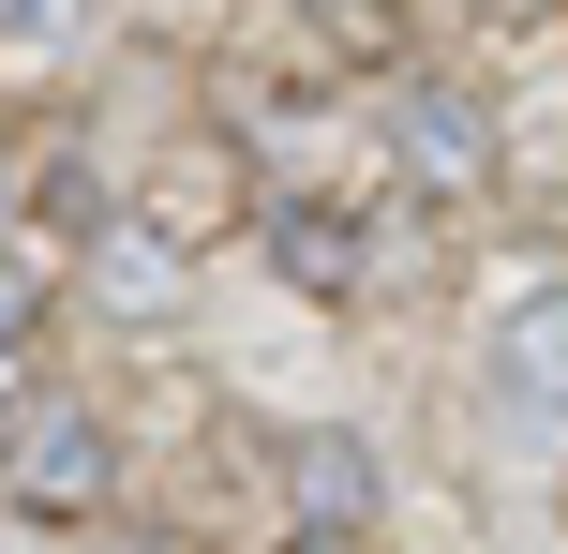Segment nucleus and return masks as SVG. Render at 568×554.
Returning <instances> with one entry per match:
<instances>
[{
  "label": "nucleus",
  "instance_id": "obj_9",
  "mask_svg": "<svg viewBox=\"0 0 568 554\" xmlns=\"http://www.w3.org/2000/svg\"><path fill=\"white\" fill-rule=\"evenodd\" d=\"M75 554H180V540H75Z\"/></svg>",
  "mask_w": 568,
  "mask_h": 554
},
{
  "label": "nucleus",
  "instance_id": "obj_2",
  "mask_svg": "<svg viewBox=\"0 0 568 554\" xmlns=\"http://www.w3.org/2000/svg\"><path fill=\"white\" fill-rule=\"evenodd\" d=\"M0 480H16L45 525H90V510L120 495V435H105L90 405H30V420H16V450H0Z\"/></svg>",
  "mask_w": 568,
  "mask_h": 554
},
{
  "label": "nucleus",
  "instance_id": "obj_6",
  "mask_svg": "<svg viewBox=\"0 0 568 554\" xmlns=\"http://www.w3.org/2000/svg\"><path fill=\"white\" fill-rule=\"evenodd\" d=\"M255 225H270V270H284V285H359V210H329V195H270Z\"/></svg>",
  "mask_w": 568,
  "mask_h": 554
},
{
  "label": "nucleus",
  "instance_id": "obj_11",
  "mask_svg": "<svg viewBox=\"0 0 568 554\" xmlns=\"http://www.w3.org/2000/svg\"><path fill=\"white\" fill-rule=\"evenodd\" d=\"M0 195H16V180H0Z\"/></svg>",
  "mask_w": 568,
  "mask_h": 554
},
{
  "label": "nucleus",
  "instance_id": "obj_3",
  "mask_svg": "<svg viewBox=\"0 0 568 554\" xmlns=\"http://www.w3.org/2000/svg\"><path fill=\"white\" fill-rule=\"evenodd\" d=\"M374 525H389L374 435H300V450H284V540H344V554H359Z\"/></svg>",
  "mask_w": 568,
  "mask_h": 554
},
{
  "label": "nucleus",
  "instance_id": "obj_5",
  "mask_svg": "<svg viewBox=\"0 0 568 554\" xmlns=\"http://www.w3.org/2000/svg\"><path fill=\"white\" fill-rule=\"evenodd\" d=\"M494 420H539V435H568V300H539V315L494 330Z\"/></svg>",
  "mask_w": 568,
  "mask_h": 554
},
{
  "label": "nucleus",
  "instance_id": "obj_10",
  "mask_svg": "<svg viewBox=\"0 0 568 554\" xmlns=\"http://www.w3.org/2000/svg\"><path fill=\"white\" fill-rule=\"evenodd\" d=\"M314 16H359V0H314Z\"/></svg>",
  "mask_w": 568,
  "mask_h": 554
},
{
  "label": "nucleus",
  "instance_id": "obj_8",
  "mask_svg": "<svg viewBox=\"0 0 568 554\" xmlns=\"http://www.w3.org/2000/svg\"><path fill=\"white\" fill-rule=\"evenodd\" d=\"M75 16H90V0H0V46H60Z\"/></svg>",
  "mask_w": 568,
  "mask_h": 554
},
{
  "label": "nucleus",
  "instance_id": "obj_4",
  "mask_svg": "<svg viewBox=\"0 0 568 554\" xmlns=\"http://www.w3.org/2000/svg\"><path fill=\"white\" fill-rule=\"evenodd\" d=\"M180 285H195V240L180 225H150V210H120L105 240H90V300H105V315H180Z\"/></svg>",
  "mask_w": 568,
  "mask_h": 554
},
{
  "label": "nucleus",
  "instance_id": "obj_12",
  "mask_svg": "<svg viewBox=\"0 0 568 554\" xmlns=\"http://www.w3.org/2000/svg\"><path fill=\"white\" fill-rule=\"evenodd\" d=\"M0 450H16V435H0Z\"/></svg>",
  "mask_w": 568,
  "mask_h": 554
},
{
  "label": "nucleus",
  "instance_id": "obj_1",
  "mask_svg": "<svg viewBox=\"0 0 568 554\" xmlns=\"http://www.w3.org/2000/svg\"><path fill=\"white\" fill-rule=\"evenodd\" d=\"M494 150H509V135H494V105L464 75H389V165L419 180V195H479Z\"/></svg>",
  "mask_w": 568,
  "mask_h": 554
},
{
  "label": "nucleus",
  "instance_id": "obj_7",
  "mask_svg": "<svg viewBox=\"0 0 568 554\" xmlns=\"http://www.w3.org/2000/svg\"><path fill=\"white\" fill-rule=\"evenodd\" d=\"M60 315V255H30V240H0V360L30 345V330Z\"/></svg>",
  "mask_w": 568,
  "mask_h": 554
}]
</instances>
